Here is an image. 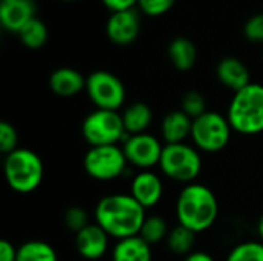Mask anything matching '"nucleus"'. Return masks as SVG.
<instances>
[{
    "instance_id": "nucleus-1",
    "label": "nucleus",
    "mask_w": 263,
    "mask_h": 261,
    "mask_svg": "<svg viewBox=\"0 0 263 261\" xmlns=\"http://www.w3.org/2000/svg\"><path fill=\"white\" fill-rule=\"evenodd\" d=\"M94 218L109 237L119 242L139 235L146 214L131 194H111L97 203Z\"/></svg>"
},
{
    "instance_id": "nucleus-2",
    "label": "nucleus",
    "mask_w": 263,
    "mask_h": 261,
    "mask_svg": "<svg viewBox=\"0 0 263 261\" xmlns=\"http://www.w3.org/2000/svg\"><path fill=\"white\" fill-rule=\"evenodd\" d=\"M179 225L196 234L208 231L219 217V203L214 192L202 183H190L180 191L176 202Z\"/></svg>"
},
{
    "instance_id": "nucleus-3",
    "label": "nucleus",
    "mask_w": 263,
    "mask_h": 261,
    "mask_svg": "<svg viewBox=\"0 0 263 261\" xmlns=\"http://www.w3.org/2000/svg\"><path fill=\"white\" fill-rule=\"evenodd\" d=\"M227 118L231 128L243 135H257L263 132V85L250 83L234 92Z\"/></svg>"
},
{
    "instance_id": "nucleus-4",
    "label": "nucleus",
    "mask_w": 263,
    "mask_h": 261,
    "mask_svg": "<svg viewBox=\"0 0 263 261\" xmlns=\"http://www.w3.org/2000/svg\"><path fill=\"white\" fill-rule=\"evenodd\" d=\"M3 172L8 186L12 191L31 194L43 180V163L34 151L18 148L5 157Z\"/></svg>"
},
{
    "instance_id": "nucleus-5",
    "label": "nucleus",
    "mask_w": 263,
    "mask_h": 261,
    "mask_svg": "<svg viewBox=\"0 0 263 261\" xmlns=\"http://www.w3.org/2000/svg\"><path fill=\"white\" fill-rule=\"evenodd\" d=\"M162 172L179 183H194L202 171V157L197 148L186 143L165 145L159 163Z\"/></svg>"
},
{
    "instance_id": "nucleus-6",
    "label": "nucleus",
    "mask_w": 263,
    "mask_h": 261,
    "mask_svg": "<svg viewBox=\"0 0 263 261\" xmlns=\"http://www.w3.org/2000/svg\"><path fill=\"white\" fill-rule=\"evenodd\" d=\"M231 131L233 128L225 115L216 111H208L193 120L191 140L199 151L216 154L227 148L231 138Z\"/></svg>"
},
{
    "instance_id": "nucleus-7",
    "label": "nucleus",
    "mask_w": 263,
    "mask_h": 261,
    "mask_svg": "<svg viewBox=\"0 0 263 261\" xmlns=\"http://www.w3.org/2000/svg\"><path fill=\"white\" fill-rule=\"evenodd\" d=\"M82 135L91 146L117 145L125 137H128L122 114L106 109H96L83 120Z\"/></svg>"
},
{
    "instance_id": "nucleus-8",
    "label": "nucleus",
    "mask_w": 263,
    "mask_h": 261,
    "mask_svg": "<svg viewBox=\"0 0 263 261\" xmlns=\"http://www.w3.org/2000/svg\"><path fill=\"white\" fill-rule=\"evenodd\" d=\"M128 160L117 145L91 146L85 154L83 168L86 174L97 182H111L119 178L126 169Z\"/></svg>"
},
{
    "instance_id": "nucleus-9",
    "label": "nucleus",
    "mask_w": 263,
    "mask_h": 261,
    "mask_svg": "<svg viewBox=\"0 0 263 261\" xmlns=\"http://www.w3.org/2000/svg\"><path fill=\"white\" fill-rule=\"evenodd\" d=\"M86 92L97 109L119 111L126 98L123 82L108 71H96L86 78Z\"/></svg>"
},
{
    "instance_id": "nucleus-10",
    "label": "nucleus",
    "mask_w": 263,
    "mask_h": 261,
    "mask_svg": "<svg viewBox=\"0 0 263 261\" xmlns=\"http://www.w3.org/2000/svg\"><path fill=\"white\" fill-rule=\"evenodd\" d=\"M122 149L128 163L140 169H149L159 165L163 152L160 140L148 132L126 137Z\"/></svg>"
},
{
    "instance_id": "nucleus-11",
    "label": "nucleus",
    "mask_w": 263,
    "mask_h": 261,
    "mask_svg": "<svg viewBox=\"0 0 263 261\" xmlns=\"http://www.w3.org/2000/svg\"><path fill=\"white\" fill-rule=\"evenodd\" d=\"M139 32L140 15L134 8L111 12L106 22V35L112 43L119 46L131 45L139 37Z\"/></svg>"
},
{
    "instance_id": "nucleus-12",
    "label": "nucleus",
    "mask_w": 263,
    "mask_h": 261,
    "mask_svg": "<svg viewBox=\"0 0 263 261\" xmlns=\"http://www.w3.org/2000/svg\"><path fill=\"white\" fill-rule=\"evenodd\" d=\"M74 243L82 258L97 261L108 252L109 235L97 223H89L85 229L76 234Z\"/></svg>"
},
{
    "instance_id": "nucleus-13",
    "label": "nucleus",
    "mask_w": 263,
    "mask_h": 261,
    "mask_svg": "<svg viewBox=\"0 0 263 261\" xmlns=\"http://www.w3.org/2000/svg\"><path fill=\"white\" fill-rule=\"evenodd\" d=\"M34 0H0V25L9 32H18L37 15Z\"/></svg>"
},
{
    "instance_id": "nucleus-14",
    "label": "nucleus",
    "mask_w": 263,
    "mask_h": 261,
    "mask_svg": "<svg viewBox=\"0 0 263 261\" xmlns=\"http://www.w3.org/2000/svg\"><path fill=\"white\" fill-rule=\"evenodd\" d=\"M131 195L145 209L154 208L163 197V182L157 174L142 171L131 182Z\"/></svg>"
},
{
    "instance_id": "nucleus-15",
    "label": "nucleus",
    "mask_w": 263,
    "mask_h": 261,
    "mask_svg": "<svg viewBox=\"0 0 263 261\" xmlns=\"http://www.w3.org/2000/svg\"><path fill=\"white\" fill-rule=\"evenodd\" d=\"M216 75L219 82L231 89L233 92H237L248 86L251 83L250 80V69L247 65L237 58V57H225L217 63Z\"/></svg>"
},
{
    "instance_id": "nucleus-16",
    "label": "nucleus",
    "mask_w": 263,
    "mask_h": 261,
    "mask_svg": "<svg viewBox=\"0 0 263 261\" xmlns=\"http://www.w3.org/2000/svg\"><path fill=\"white\" fill-rule=\"evenodd\" d=\"M49 88L59 97H72L86 89V80L77 69L65 66L49 75Z\"/></svg>"
},
{
    "instance_id": "nucleus-17",
    "label": "nucleus",
    "mask_w": 263,
    "mask_h": 261,
    "mask_svg": "<svg viewBox=\"0 0 263 261\" xmlns=\"http://www.w3.org/2000/svg\"><path fill=\"white\" fill-rule=\"evenodd\" d=\"M191 129H193V118L188 117L182 109L166 114L160 128L162 137L166 142V145L185 143V140L191 137Z\"/></svg>"
},
{
    "instance_id": "nucleus-18",
    "label": "nucleus",
    "mask_w": 263,
    "mask_h": 261,
    "mask_svg": "<svg viewBox=\"0 0 263 261\" xmlns=\"http://www.w3.org/2000/svg\"><path fill=\"white\" fill-rule=\"evenodd\" d=\"M112 261H153L151 245L139 235L119 240L112 249Z\"/></svg>"
},
{
    "instance_id": "nucleus-19",
    "label": "nucleus",
    "mask_w": 263,
    "mask_h": 261,
    "mask_svg": "<svg viewBox=\"0 0 263 261\" xmlns=\"http://www.w3.org/2000/svg\"><path fill=\"white\" fill-rule=\"evenodd\" d=\"M122 120L128 137L145 134L153 122V111L146 103L136 102L125 108V111L122 112Z\"/></svg>"
},
{
    "instance_id": "nucleus-20",
    "label": "nucleus",
    "mask_w": 263,
    "mask_h": 261,
    "mask_svg": "<svg viewBox=\"0 0 263 261\" xmlns=\"http://www.w3.org/2000/svg\"><path fill=\"white\" fill-rule=\"evenodd\" d=\"M168 57L177 71H190L197 60V48L186 37H176L168 45Z\"/></svg>"
},
{
    "instance_id": "nucleus-21",
    "label": "nucleus",
    "mask_w": 263,
    "mask_h": 261,
    "mask_svg": "<svg viewBox=\"0 0 263 261\" xmlns=\"http://www.w3.org/2000/svg\"><path fill=\"white\" fill-rule=\"evenodd\" d=\"M17 261H59V257L49 243L29 240L17 248Z\"/></svg>"
},
{
    "instance_id": "nucleus-22",
    "label": "nucleus",
    "mask_w": 263,
    "mask_h": 261,
    "mask_svg": "<svg viewBox=\"0 0 263 261\" xmlns=\"http://www.w3.org/2000/svg\"><path fill=\"white\" fill-rule=\"evenodd\" d=\"M196 235L197 234L193 232L191 229L182 225H177L176 228L170 231L168 238H166L170 251L177 255H190L196 245Z\"/></svg>"
},
{
    "instance_id": "nucleus-23",
    "label": "nucleus",
    "mask_w": 263,
    "mask_h": 261,
    "mask_svg": "<svg viewBox=\"0 0 263 261\" xmlns=\"http://www.w3.org/2000/svg\"><path fill=\"white\" fill-rule=\"evenodd\" d=\"M20 42L29 48V49H39L42 48L48 40V28L40 18H32L18 32H17Z\"/></svg>"
},
{
    "instance_id": "nucleus-24",
    "label": "nucleus",
    "mask_w": 263,
    "mask_h": 261,
    "mask_svg": "<svg viewBox=\"0 0 263 261\" xmlns=\"http://www.w3.org/2000/svg\"><path fill=\"white\" fill-rule=\"evenodd\" d=\"M170 231L171 229L168 228V223L165 218L159 215H151L145 218L140 228L139 237H142L148 245H156V243H160L162 240H166Z\"/></svg>"
},
{
    "instance_id": "nucleus-25",
    "label": "nucleus",
    "mask_w": 263,
    "mask_h": 261,
    "mask_svg": "<svg viewBox=\"0 0 263 261\" xmlns=\"http://www.w3.org/2000/svg\"><path fill=\"white\" fill-rule=\"evenodd\" d=\"M227 261H263V242H243L231 249Z\"/></svg>"
},
{
    "instance_id": "nucleus-26",
    "label": "nucleus",
    "mask_w": 263,
    "mask_h": 261,
    "mask_svg": "<svg viewBox=\"0 0 263 261\" xmlns=\"http://www.w3.org/2000/svg\"><path fill=\"white\" fill-rule=\"evenodd\" d=\"M182 111L188 117H191L193 120L199 118L200 115H203L205 112H208L205 97L200 92H197V91L186 92L183 95V98H182Z\"/></svg>"
},
{
    "instance_id": "nucleus-27",
    "label": "nucleus",
    "mask_w": 263,
    "mask_h": 261,
    "mask_svg": "<svg viewBox=\"0 0 263 261\" xmlns=\"http://www.w3.org/2000/svg\"><path fill=\"white\" fill-rule=\"evenodd\" d=\"M63 220H65V225L69 231L72 232H80L82 229H85L88 225H89V217H88V212L80 208V206H69L66 211H65V215H63Z\"/></svg>"
},
{
    "instance_id": "nucleus-28",
    "label": "nucleus",
    "mask_w": 263,
    "mask_h": 261,
    "mask_svg": "<svg viewBox=\"0 0 263 261\" xmlns=\"http://www.w3.org/2000/svg\"><path fill=\"white\" fill-rule=\"evenodd\" d=\"M18 134L9 122L0 123V151L8 155L18 149Z\"/></svg>"
},
{
    "instance_id": "nucleus-29",
    "label": "nucleus",
    "mask_w": 263,
    "mask_h": 261,
    "mask_svg": "<svg viewBox=\"0 0 263 261\" xmlns=\"http://www.w3.org/2000/svg\"><path fill=\"white\" fill-rule=\"evenodd\" d=\"M176 0H139L137 6L149 17H159L168 12L174 6Z\"/></svg>"
},
{
    "instance_id": "nucleus-30",
    "label": "nucleus",
    "mask_w": 263,
    "mask_h": 261,
    "mask_svg": "<svg viewBox=\"0 0 263 261\" xmlns=\"http://www.w3.org/2000/svg\"><path fill=\"white\" fill-rule=\"evenodd\" d=\"M243 34L250 42L263 43V14L253 15L243 26Z\"/></svg>"
},
{
    "instance_id": "nucleus-31",
    "label": "nucleus",
    "mask_w": 263,
    "mask_h": 261,
    "mask_svg": "<svg viewBox=\"0 0 263 261\" xmlns=\"http://www.w3.org/2000/svg\"><path fill=\"white\" fill-rule=\"evenodd\" d=\"M102 2L111 12H116V11L133 9L139 0H102Z\"/></svg>"
},
{
    "instance_id": "nucleus-32",
    "label": "nucleus",
    "mask_w": 263,
    "mask_h": 261,
    "mask_svg": "<svg viewBox=\"0 0 263 261\" xmlns=\"http://www.w3.org/2000/svg\"><path fill=\"white\" fill-rule=\"evenodd\" d=\"M0 261H17V248L8 240L0 242Z\"/></svg>"
},
{
    "instance_id": "nucleus-33",
    "label": "nucleus",
    "mask_w": 263,
    "mask_h": 261,
    "mask_svg": "<svg viewBox=\"0 0 263 261\" xmlns=\"http://www.w3.org/2000/svg\"><path fill=\"white\" fill-rule=\"evenodd\" d=\"M185 261H216L210 254L197 251V252H191L190 255H186Z\"/></svg>"
},
{
    "instance_id": "nucleus-34",
    "label": "nucleus",
    "mask_w": 263,
    "mask_h": 261,
    "mask_svg": "<svg viewBox=\"0 0 263 261\" xmlns=\"http://www.w3.org/2000/svg\"><path fill=\"white\" fill-rule=\"evenodd\" d=\"M257 232H259V235H260V240L263 242V214L260 215L259 223H257Z\"/></svg>"
},
{
    "instance_id": "nucleus-35",
    "label": "nucleus",
    "mask_w": 263,
    "mask_h": 261,
    "mask_svg": "<svg viewBox=\"0 0 263 261\" xmlns=\"http://www.w3.org/2000/svg\"><path fill=\"white\" fill-rule=\"evenodd\" d=\"M62 2H76V0H62Z\"/></svg>"
}]
</instances>
